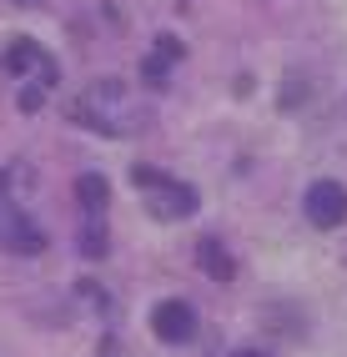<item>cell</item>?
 I'll return each instance as SVG.
<instances>
[{
    "label": "cell",
    "mask_w": 347,
    "mask_h": 357,
    "mask_svg": "<svg viewBox=\"0 0 347 357\" xmlns=\"http://www.w3.org/2000/svg\"><path fill=\"white\" fill-rule=\"evenodd\" d=\"M71 121L96 131V136H141L151 126V106L136 96V91H126L121 81H91L81 96L71 101Z\"/></svg>",
    "instance_id": "cell-1"
},
{
    "label": "cell",
    "mask_w": 347,
    "mask_h": 357,
    "mask_svg": "<svg viewBox=\"0 0 347 357\" xmlns=\"http://www.w3.org/2000/svg\"><path fill=\"white\" fill-rule=\"evenodd\" d=\"M131 181L141 186L146 211L156 222H181V217H192V211H196V192H192V186L167 176V172H156V166H146V161L131 166Z\"/></svg>",
    "instance_id": "cell-2"
},
{
    "label": "cell",
    "mask_w": 347,
    "mask_h": 357,
    "mask_svg": "<svg viewBox=\"0 0 347 357\" xmlns=\"http://www.w3.org/2000/svg\"><path fill=\"white\" fill-rule=\"evenodd\" d=\"M0 70H6V76H31L26 86H40V91L56 86V61L45 56V45H36L31 36H15L6 51H0Z\"/></svg>",
    "instance_id": "cell-3"
},
{
    "label": "cell",
    "mask_w": 347,
    "mask_h": 357,
    "mask_svg": "<svg viewBox=\"0 0 347 357\" xmlns=\"http://www.w3.org/2000/svg\"><path fill=\"white\" fill-rule=\"evenodd\" d=\"M0 247L15 252V257H40L45 252V231L6 197H0Z\"/></svg>",
    "instance_id": "cell-4"
},
{
    "label": "cell",
    "mask_w": 347,
    "mask_h": 357,
    "mask_svg": "<svg viewBox=\"0 0 347 357\" xmlns=\"http://www.w3.org/2000/svg\"><path fill=\"white\" fill-rule=\"evenodd\" d=\"M302 211H307V222L312 227H342L347 222V186L337 181H312L307 186V197H302Z\"/></svg>",
    "instance_id": "cell-5"
},
{
    "label": "cell",
    "mask_w": 347,
    "mask_h": 357,
    "mask_svg": "<svg viewBox=\"0 0 347 357\" xmlns=\"http://www.w3.org/2000/svg\"><path fill=\"white\" fill-rule=\"evenodd\" d=\"M151 332H156L161 342H187L192 332H196V312H192V302H181V297L156 302V307H151Z\"/></svg>",
    "instance_id": "cell-6"
},
{
    "label": "cell",
    "mask_w": 347,
    "mask_h": 357,
    "mask_svg": "<svg viewBox=\"0 0 347 357\" xmlns=\"http://www.w3.org/2000/svg\"><path fill=\"white\" fill-rule=\"evenodd\" d=\"M187 56V45H181L176 36H156V45H151V56L141 61V81L151 86V91H161L167 86V76H171V66Z\"/></svg>",
    "instance_id": "cell-7"
},
{
    "label": "cell",
    "mask_w": 347,
    "mask_h": 357,
    "mask_svg": "<svg viewBox=\"0 0 347 357\" xmlns=\"http://www.w3.org/2000/svg\"><path fill=\"white\" fill-rule=\"evenodd\" d=\"M196 267L212 282H231V277H237V261L226 257V247L217 242V236H201V242H196Z\"/></svg>",
    "instance_id": "cell-8"
},
{
    "label": "cell",
    "mask_w": 347,
    "mask_h": 357,
    "mask_svg": "<svg viewBox=\"0 0 347 357\" xmlns=\"http://www.w3.org/2000/svg\"><path fill=\"white\" fill-rule=\"evenodd\" d=\"M76 247H81V257H91V261H101V257L111 252L106 211H86V227H81V236H76Z\"/></svg>",
    "instance_id": "cell-9"
},
{
    "label": "cell",
    "mask_w": 347,
    "mask_h": 357,
    "mask_svg": "<svg viewBox=\"0 0 347 357\" xmlns=\"http://www.w3.org/2000/svg\"><path fill=\"white\" fill-rule=\"evenodd\" d=\"M76 202H81L86 211H106V206H111V186H106V176H96V172L76 176Z\"/></svg>",
    "instance_id": "cell-10"
},
{
    "label": "cell",
    "mask_w": 347,
    "mask_h": 357,
    "mask_svg": "<svg viewBox=\"0 0 347 357\" xmlns=\"http://www.w3.org/2000/svg\"><path fill=\"white\" fill-rule=\"evenodd\" d=\"M76 292H81L91 307H101V312H106V287H96V282H76Z\"/></svg>",
    "instance_id": "cell-11"
},
{
    "label": "cell",
    "mask_w": 347,
    "mask_h": 357,
    "mask_svg": "<svg viewBox=\"0 0 347 357\" xmlns=\"http://www.w3.org/2000/svg\"><path fill=\"white\" fill-rule=\"evenodd\" d=\"M6 186H10V172H0V197H6Z\"/></svg>",
    "instance_id": "cell-12"
},
{
    "label": "cell",
    "mask_w": 347,
    "mask_h": 357,
    "mask_svg": "<svg viewBox=\"0 0 347 357\" xmlns=\"http://www.w3.org/2000/svg\"><path fill=\"white\" fill-rule=\"evenodd\" d=\"M231 357H267V352H252V347H247V352H231Z\"/></svg>",
    "instance_id": "cell-13"
}]
</instances>
